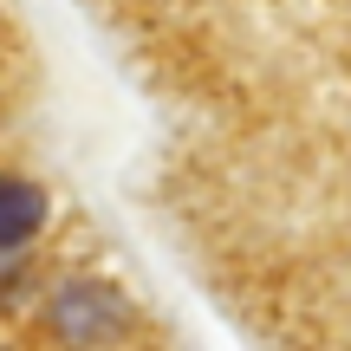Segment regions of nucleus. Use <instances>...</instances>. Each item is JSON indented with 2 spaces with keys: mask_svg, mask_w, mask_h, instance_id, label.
<instances>
[{
  "mask_svg": "<svg viewBox=\"0 0 351 351\" xmlns=\"http://www.w3.org/2000/svg\"><path fill=\"white\" fill-rule=\"evenodd\" d=\"M46 221V195L33 182H0V247L33 241V228Z\"/></svg>",
  "mask_w": 351,
  "mask_h": 351,
  "instance_id": "1",
  "label": "nucleus"
}]
</instances>
